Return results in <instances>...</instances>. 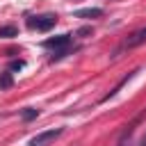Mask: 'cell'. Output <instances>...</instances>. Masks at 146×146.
Returning a JSON list of instances; mask_svg holds the SVG:
<instances>
[{
  "instance_id": "cell-1",
  "label": "cell",
  "mask_w": 146,
  "mask_h": 146,
  "mask_svg": "<svg viewBox=\"0 0 146 146\" xmlns=\"http://www.w3.org/2000/svg\"><path fill=\"white\" fill-rule=\"evenodd\" d=\"M43 46L55 50L52 59H62V57L68 55V50H71V34H57V36H50V39L43 41Z\"/></svg>"
},
{
  "instance_id": "cell-2",
  "label": "cell",
  "mask_w": 146,
  "mask_h": 146,
  "mask_svg": "<svg viewBox=\"0 0 146 146\" xmlns=\"http://www.w3.org/2000/svg\"><path fill=\"white\" fill-rule=\"evenodd\" d=\"M55 23H57L55 14H41V16H30L27 18V27L39 30V32H48L50 27H55Z\"/></svg>"
},
{
  "instance_id": "cell-3",
  "label": "cell",
  "mask_w": 146,
  "mask_h": 146,
  "mask_svg": "<svg viewBox=\"0 0 146 146\" xmlns=\"http://www.w3.org/2000/svg\"><path fill=\"white\" fill-rule=\"evenodd\" d=\"M62 135V128H52V130H43V132H39V135H34L32 139H30V146H46L48 141H52V139H57Z\"/></svg>"
},
{
  "instance_id": "cell-4",
  "label": "cell",
  "mask_w": 146,
  "mask_h": 146,
  "mask_svg": "<svg viewBox=\"0 0 146 146\" xmlns=\"http://www.w3.org/2000/svg\"><path fill=\"white\" fill-rule=\"evenodd\" d=\"M144 41H146V27H141V30H137L132 36H128L123 46H125V48H135V46H139V43H144Z\"/></svg>"
},
{
  "instance_id": "cell-5",
  "label": "cell",
  "mask_w": 146,
  "mask_h": 146,
  "mask_svg": "<svg viewBox=\"0 0 146 146\" xmlns=\"http://www.w3.org/2000/svg\"><path fill=\"white\" fill-rule=\"evenodd\" d=\"M75 16H78V18H98V16H103V9H98V7H87V9H78Z\"/></svg>"
},
{
  "instance_id": "cell-6",
  "label": "cell",
  "mask_w": 146,
  "mask_h": 146,
  "mask_svg": "<svg viewBox=\"0 0 146 146\" xmlns=\"http://www.w3.org/2000/svg\"><path fill=\"white\" fill-rule=\"evenodd\" d=\"M16 34H18V30L14 25H2L0 27V39H14Z\"/></svg>"
},
{
  "instance_id": "cell-7",
  "label": "cell",
  "mask_w": 146,
  "mask_h": 146,
  "mask_svg": "<svg viewBox=\"0 0 146 146\" xmlns=\"http://www.w3.org/2000/svg\"><path fill=\"white\" fill-rule=\"evenodd\" d=\"M11 84H14V78H11V73H9V71L0 73V89H9Z\"/></svg>"
},
{
  "instance_id": "cell-8",
  "label": "cell",
  "mask_w": 146,
  "mask_h": 146,
  "mask_svg": "<svg viewBox=\"0 0 146 146\" xmlns=\"http://www.w3.org/2000/svg\"><path fill=\"white\" fill-rule=\"evenodd\" d=\"M36 116H39V110H32V107L23 110V121H32V119H36Z\"/></svg>"
},
{
  "instance_id": "cell-9",
  "label": "cell",
  "mask_w": 146,
  "mask_h": 146,
  "mask_svg": "<svg viewBox=\"0 0 146 146\" xmlns=\"http://www.w3.org/2000/svg\"><path fill=\"white\" fill-rule=\"evenodd\" d=\"M128 137H130V130H125V132H123V137H121L119 146H128Z\"/></svg>"
},
{
  "instance_id": "cell-10",
  "label": "cell",
  "mask_w": 146,
  "mask_h": 146,
  "mask_svg": "<svg viewBox=\"0 0 146 146\" xmlns=\"http://www.w3.org/2000/svg\"><path fill=\"white\" fill-rule=\"evenodd\" d=\"M11 68H23V59H18V62H11Z\"/></svg>"
},
{
  "instance_id": "cell-11",
  "label": "cell",
  "mask_w": 146,
  "mask_h": 146,
  "mask_svg": "<svg viewBox=\"0 0 146 146\" xmlns=\"http://www.w3.org/2000/svg\"><path fill=\"white\" fill-rule=\"evenodd\" d=\"M141 146H146V137H144V139H141Z\"/></svg>"
}]
</instances>
